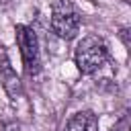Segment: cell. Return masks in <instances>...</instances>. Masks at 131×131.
Masks as SVG:
<instances>
[{
  "label": "cell",
  "mask_w": 131,
  "mask_h": 131,
  "mask_svg": "<svg viewBox=\"0 0 131 131\" xmlns=\"http://www.w3.org/2000/svg\"><path fill=\"white\" fill-rule=\"evenodd\" d=\"M106 59H108V47H106L104 39H100L96 35H88L76 45L74 61H76V68L86 76L98 72L106 63Z\"/></svg>",
  "instance_id": "obj_1"
},
{
  "label": "cell",
  "mask_w": 131,
  "mask_h": 131,
  "mask_svg": "<svg viewBox=\"0 0 131 131\" xmlns=\"http://www.w3.org/2000/svg\"><path fill=\"white\" fill-rule=\"evenodd\" d=\"M49 20L53 33L63 41H72L80 33V14L72 4V0H55L51 4Z\"/></svg>",
  "instance_id": "obj_2"
},
{
  "label": "cell",
  "mask_w": 131,
  "mask_h": 131,
  "mask_svg": "<svg viewBox=\"0 0 131 131\" xmlns=\"http://www.w3.org/2000/svg\"><path fill=\"white\" fill-rule=\"evenodd\" d=\"M14 35H16V45L20 49L25 74L37 76L41 72V53H39V39L35 29L29 25H16Z\"/></svg>",
  "instance_id": "obj_3"
},
{
  "label": "cell",
  "mask_w": 131,
  "mask_h": 131,
  "mask_svg": "<svg viewBox=\"0 0 131 131\" xmlns=\"http://www.w3.org/2000/svg\"><path fill=\"white\" fill-rule=\"evenodd\" d=\"M0 78H2V86H4V90L8 92V96H10L12 100H16V98L23 94V84H20V78H18L16 72L12 70V66H10V61H8L6 55L0 59Z\"/></svg>",
  "instance_id": "obj_4"
},
{
  "label": "cell",
  "mask_w": 131,
  "mask_h": 131,
  "mask_svg": "<svg viewBox=\"0 0 131 131\" xmlns=\"http://www.w3.org/2000/svg\"><path fill=\"white\" fill-rule=\"evenodd\" d=\"M63 131H98V117L92 111H78L72 115Z\"/></svg>",
  "instance_id": "obj_5"
},
{
  "label": "cell",
  "mask_w": 131,
  "mask_h": 131,
  "mask_svg": "<svg viewBox=\"0 0 131 131\" xmlns=\"http://www.w3.org/2000/svg\"><path fill=\"white\" fill-rule=\"evenodd\" d=\"M111 131H129V115L125 113V115L115 123V127H113Z\"/></svg>",
  "instance_id": "obj_6"
},
{
  "label": "cell",
  "mask_w": 131,
  "mask_h": 131,
  "mask_svg": "<svg viewBox=\"0 0 131 131\" xmlns=\"http://www.w3.org/2000/svg\"><path fill=\"white\" fill-rule=\"evenodd\" d=\"M121 37H123L125 47H129V29H123V31H121Z\"/></svg>",
  "instance_id": "obj_7"
},
{
  "label": "cell",
  "mask_w": 131,
  "mask_h": 131,
  "mask_svg": "<svg viewBox=\"0 0 131 131\" xmlns=\"http://www.w3.org/2000/svg\"><path fill=\"white\" fill-rule=\"evenodd\" d=\"M10 4V0H0V6H8Z\"/></svg>",
  "instance_id": "obj_8"
}]
</instances>
